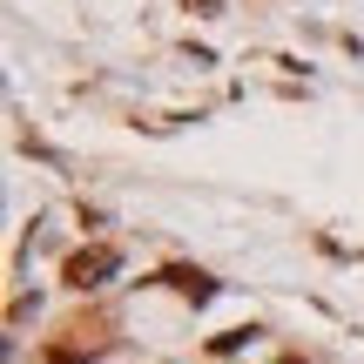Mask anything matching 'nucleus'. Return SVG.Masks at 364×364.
<instances>
[{"mask_svg":"<svg viewBox=\"0 0 364 364\" xmlns=\"http://www.w3.org/2000/svg\"><path fill=\"white\" fill-rule=\"evenodd\" d=\"M108 277H115V250L95 243V250H75V257H68L61 284H68V290H95V284H108Z\"/></svg>","mask_w":364,"mask_h":364,"instance_id":"obj_1","label":"nucleus"},{"mask_svg":"<svg viewBox=\"0 0 364 364\" xmlns=\"http://www.w3.org/2000/svg\"><path fill=\"white\" fill-rule=\"evenodd\" d=\"M162 284H169V290H182V297H196V304H203L209 290H216V284H209L203 270H162Z\"/></svg>","mask_w":364,"mask_h":364,"instance_id":"obj_2","label":"nucleus"}]
</instances>
